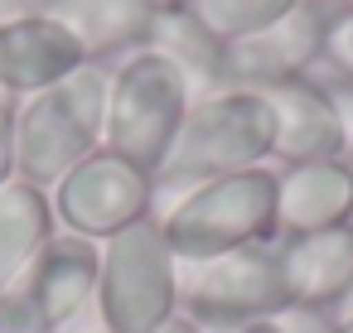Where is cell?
<instances>
[{"instance_id":"obj_1","label":"cell","mask_w":353,"mask_h":333,"mask_svg":"<svg viewBox=\"0 0 353 333\" xmlns=\"http://www.w3.org/2000/svg\"><path fill=\"white\" fill-rule=\"evenodd\" d=\"M160 232L179 266L218 261L247 246H271L281 237L276 222V169H242L223 179H203L179 189V198L160 213Z\"/></svg>"},{"instance_id":"obj_2","label":"cell","mask_w":353,"mask_h":333,"mask_svg":"<svg viewBox=\"0 0 353 333\" xmlns=\"http://www.w3.org/2000/svg\"><path fill=\"white\" fill-rule=\"evenodd\" d=\"M107 92L112 68L88 63L59 87L25 97L15 111V179L49 193L68 169L97 155L107 131Z\"/></svg>"},{"instance_id":"obj_3","label":"cell","mask_w":353,"mask_h":333,"mask_svg":"<svg viewBox=\"0 0 353 333\" xmlns=\"http://www.w3.org/2000/svg\"><path fill=\"white\" fill-rule=\"evenodd\" d=\"M276 155V111L266 92L252 87H218L194 97L184 131L160 169V189H194L203 179L261 169Z\"/></svg>"},{"instance_id":"obj_4","label":"cell","mask_w":353,"mask_h":333,"mask_svg":"<svg viewBox=\"0 0 353 333\" xmlns=\"http://www.w3.org/2000/svg\"><path fill=\"white\" fill-rule=\"evenodd\" d=\"M189 107H194V87H189L184 68L150 44V49H141L112 68L102 150H112L126 164L160 179L174 140L184 131Z\"/></svg>"},{"instance_id":"obj_5","label":"cell","mask_w":353,"mask_h":333,"mask_svg":"<svg viewBox=\"0 0 353 333\" xmlns=\"http://www.w3.org/2000/svg\"><path fill=\"white\" fill-rule=\"evenodd\" d=\"M92 304L102 333H160L179 314V256L170 251L160 217H145L102 241Z\"/></svg>"},{"instance_id":"obj_6","label":"cell","mask_w":353,"mask_h":333,"mask_svg":"<svg viewBox=\"0 0 353 333\" xmlns=\"http://www.w3.org/2000/svg\"><path fill=\"white\" fill-rule=\"evenodd\" d=\"M179 314L208 333H242L266 319L290 314V294L281 280L276 241L247 246L218 261L179 266Z\"/></svg>"},{"instance_id":"obj_7","label":"cell","mask_w":353,"mask_h":333,"mask_svg":"<svg viewBox=\"0 0 353 333\" xmlns=\"http://www.w3.org/2000/svg\"><path fill=\"white\" fill-rule=\"evenodd\" d=\"M102 246L59 232L0 294V333H63L97 299Z\"/></svg>"},{"instance_id":"obj_8","label":"cell","mask_w":353,"mask_h":333,"mask_svg":"<svg viewBox=\"0 0 353 333\" xmlns=\"http://www.w3.org/2000/svg\"><path fill=\"white\" fill-rule=\"evenodd\" d=\"M155 198H160V184L126 164L121 155L112 150H97L88 155L78 169H68L54 189H49V203H54V217L68 237H83V241H112L117 232L155 217Z\"/></svg>"},{"instance_id":"obj_9","label":"cell","mask_w":353,"mask_h":333,"mask_svg":"<svg viewBox=\"0 0 353 333\" xmlns=\"http://www.w3.org/2000/svg\"><path fill=\"white\" fill-rule=\"evenodd\" d=\"M334 10H339L334 0H305L300 10H290V15L276 20L271 30L228 44V54H223V78H228V87L266 92V87H276V83L314 78V63L324 58V39H329Z\"/></svg>"},{"instance_id":"obj_10","label":"cell","mask_w":353,"mask_h":333,"mask_svg":"<svg viewBox=\"0 0 353 333\" xmlns=\"http://www.w3.org/2000/svg\"><path fill=\"white\" fill-rule=\"evenodd\" d=\"M83 68H88L83 44L54 15L44 10L0 15V97L10 102L39 97Z\"/></svg>"},{"instance_id":"obj_11","label":"cell","mask_w":353,"mask_h":333,"mask_svg":"<svg viewBox=\"0 0 353 333\" xmlns=\"http://www.w3.org/2000/svg\"><path fill=\"white\" fill-rule=\"evenodd\" d=\"M276 261L290 314H329L353 294V227L276 237Z\"/></svg>"},{"instance_id":"obj_12","label":"cell","mask_w":353,"mask_h":333,"mask_svg":"<svg viewBox=\"0 0 353 333\" xmlns=\"http://www.w3.org/2000/svg\"><path fill=\"white\" fill-rule=\"evenodd\" d=\"M34 10L68 25L73 39L83 44L88 63H97V68L150 49L155 25H160V10L150 0H39Z\"/></svg>"},{"instance_id":"obj_13","label":"cell","mask_w":353,"mask_h":333,"mask_svg":"<svg viewBox=\"0 0 353 333\" xmlns=\"http://www.w3.org/2000/svg\"><path fill=\"white\" fill-rule=\"evenodd\" d=\"M266 102L276 111V164H314V160H343V126L339 107L329 97V83L295 78L266 87Z\"/></svg>"},{"instance_id":"obj_14","label":"cell","mask_w":353,"mask_h":333,"mask_svg":"<svg viewBox=\"0 0 353 333\" xmlns=\"http://www.w3.org/2000/svg\"><path fill=\"white\" fill-rule=\"evenodd\" d=\"M276 222L281 237L353 227V164L314 160V164L276 169Z\"/></svg>"},{"instance_id":"obj_15","label":"cell","mask_w":353,"mask_h":333,"mask_svg":"<svg viewBox=\"0 0 353 333\" xmlns=\"http://www.w3.org/2000/svg\"><path fill=\"white\" fill-rule=\"evenodd\" d=\"M59 237V217L44 189L34 184H6L0 189V294H6L25 266Z\"/></svg>"},{"instance_id":"obj_16","label":"cell","mask_w":353,"mask_h":333,"mask_svg":"<svg viewBox=\"0 0 353 333\" xmlns=\"http://www.w3.org/2000/svg\"><path fill=\"white\" fill-rule=\"evenodd\" d=\"M300 6H305V0H194L189 15L218 44H237V39H252V34L271 30L276 20H285Z\"/></svg>"},{"instance_id":"obj_17","label":"cell","mask_w":353,"mask_h":333,"mask_svg":"<svg viewBox=\"0 0 353 333\" xmlns=\"http://www.w3.org/2000/svg\"><path fill=\"white\" fill-rule=\"evenodd\" d=\"M324 63H334L339 78H353V6H339L324 39Z\"/></svg>"},{"instance_id":"obj_18","label":"cell","mask_w":353,"mask_h":333,"mask_svg":"<svg viewBox=\"0 0 353 333\" xmlns=\"http://www.w3.org/2000/svg\"><path fill=\"white\" fill-rule=\"evenodd\" d=\"M15 111L20 102L0 97V189L15 184Z\"/></svg>"},{"instance_id":"obj_19","label":"cell","mask_w":353,"mask_h":333,"mask_svg":"<svg viewBox=\"0 0 353 333\" xmlns=\"http://www.w3.org/2000/svg\"><path fill=\"white\" fill-rule=\"evenodd\" d=\"M329 97H334L339 126H343V160L353 164V78H329Z\"/></svg>"},{"instance_id":"obj_20","label":"cell","mask_w":353,"mask_h":333,"mask_svg":"<svg viewBox=\"0 0 353 333\" xmlns=\"http://www.w3.org/2000/svg\"><path fill=\"white\" fill-rule=\"evenodd\" d=\"M160 333H208V328H199L194 319H184V314H174V319H170V323H165Z\"/></svg>"},{"instance_id":"obj_21","label":"cell","mask_w":353,"mask_h":333,"mask_svg":"<svg viewBox=\"0 0 353 333\" xmlns=\"http://www.w3.org/2000/svg\"><path fill=\"white\" fill-rule=\"evenodd\" d=\"M242 333H290V323H285V319H266V323H252V328H242Z\"/></svg>"},{"instance_id":"obj_22","label":"cell","mask_w":353,"mask_h":333,"mask_svg":"<svg viewBox=\"0 0 353 333\" xmlns=\"http://www.w3.org/2000/svg\"><path fill=\"white\" fill-rule=\"evenodd\" d=\"M319 333H353V314H343V319H329Z\"/></svg>"},{"instance_id":"obj_23","label":"cell","mask_w":353,"mask_h":333,"mask_svg":"<svg viewBox=\"0 0 353 333\" xmlns=\"http://www.w3.org/2000/svg\"><path fill=\"white\" fill-rule=\"evenodd\" d=\"M150 6H155V10L165 15V10H189V6H194V0H150Z\"/></svg>"},{"instance_id":"obj_24","label":"cell","mask_w":353,"mask_h":333,"mask_svg":"<svg viewBox=\"0 0 353 333\" xmlns=\"http://www.w3.org/2000/svg\"><path fill=\"white\" fill-rule=\"evenodd\" d=\"M334 6H353V0H334Z\"/></svg>"},{"instance_id":"obj_25","label":"cell","mask_w":353,"mask_h":333,"mask_svg":"<svg viewBox=\"0 0 353 333\" xmlns=\"http://www.w3.org/2000/svg\"><path fill=\"white\" fill-rule=\"evenodd\" d=\"M97 333H102V328H97Z\"/></svg>"}]
</instances>
